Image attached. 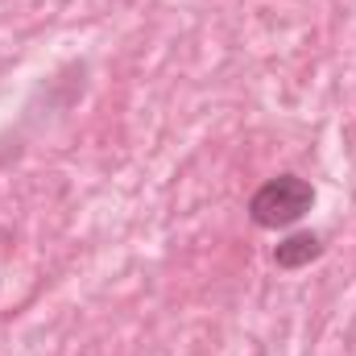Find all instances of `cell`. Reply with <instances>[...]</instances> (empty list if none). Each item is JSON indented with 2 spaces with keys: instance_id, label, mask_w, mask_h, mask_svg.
I'll list each match as a JSON object with an SVG mask.
<instances>
[{
  "instance_id": "obj_1",
  "label": "cell",
  "mask_w": 356,
  "mask_h": 356,
  "mask_svg": "<svg viewBox=\"0 0 356 356\" xmlns=\"http://www.w3.org/2000/svg\"><path fill=\"white\" fill-rule=\"evenodd\" d=\"M315 207V186L298 175H277L249 199V216L257 228H290Z\"/></svg>"
},
{
  "instance_id": "obj_2",
  "label": "cell",
  "mask_w": 356,
  "mask_h": 356,
  "mask_svg": "<svg viewBox=\"0 0 356 356\" xmlns=\"http://www.w3.org/2000/svg\"><path fill=\"white\" fill-rule=\"evenodd\" d=\"M315 257H323V241H319L315 232H294V236H286V241L273 249L277 269H302V266H311Z\"/></svg>"
}]
</instances>
